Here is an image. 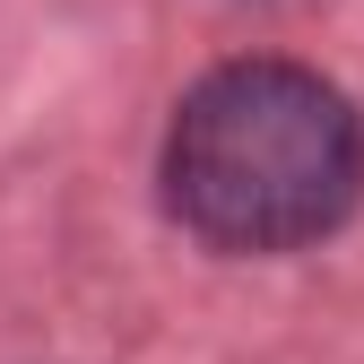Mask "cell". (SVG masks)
Instances as JSON below:
<instances>
[{
    "instance_id": "6da1fadb",
    "label": "cell",
    "mask_w": 364,
    "mask_h": 364,
    "mask_svg": "<svg viewBox=\"0 0 364 364\" xmlns=\"http://www.w3.org/2000/svg\"><path fill=\"white\" fill-rule=\"evenodd\" d=\"M364 200V122L321 70L225 61L165 130V208L217 252H295Z\"/></svg>"
}]
</instances>
